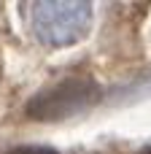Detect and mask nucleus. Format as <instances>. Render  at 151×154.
<instances>
[{
    "instance_id": "nucleus-1",
    "label": "nucleus",
    "mask_w": 151,
    "mask_h": 154,
    "mask_svg": "<svg viewBox=\"0 0 151 154\" xmlns=\"http://www.w3.org/2000/svg\"><path fill=\"white\" fill-rule=\"evenodd\" d=\"M89 3H32L30 8V27L46 46H70L89 32Z\"/></svg>"
},
{
    "instance_id": "nucleus-3",
    "label": "nucleus",
    "mask_w": 151,
    "mask_h": 154,
    "mask_svg": "<svg viewBox=\"0 0 151 154\" xmlns=\"http://www.w3.org/2000/svg\"><path fill=\"white\" fill-rule=\"evenodd\" d=\"M11 154H59V152L46 149V146H19V149H14Z\"/></svg>"
},
{
    "instance_id": "nucleus-2",
    "label": "nucleus",
    "mask_w": 151,
    "mask_h": 154,
    "mask_svg": "<svg viewBox=\"0 0 151 154\" xmlns=\"http://www.w3.org/2000/svg\"><path fill=\"white\" fill-rule=\"evenodd\" d=\"M97 97H100V89H97L95 81L68 79V81L57 84L54 89L38 95L30 103V116H35V119H62L68 114L89 108Z\"/></svg>"
}]
</instances>
